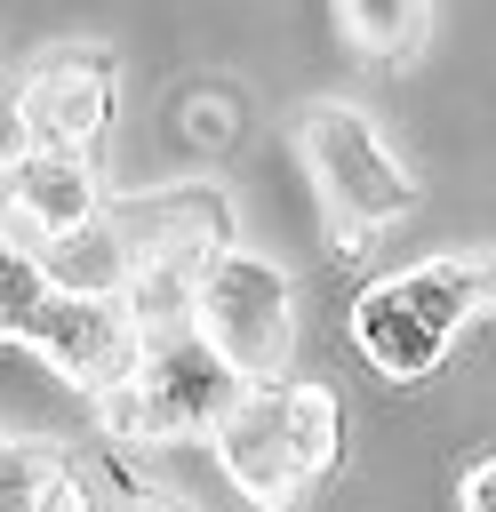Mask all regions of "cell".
Wrapping results in <instances>:
<instances>
[{
    "mask_svg": "<svg viewBox=\"0 0 496 512\" xmlns=\"http://www.w3.org/2000/svg\"><path fill=\"white\" fill-rule=\"evenodd\" d=\"M336 392L328 384H240L232 408L208 424V448L224 464V480L248 496V504H296L312 480L336 472Z\"/></svg>",
    "mask_w": 496,
    "mask_h": 512,
    "instance_id": "obj_1",
    "label": "cell"
},
{
    "mask_svg": "<svg viewBox=\"0 0 496 512\" xmlns=\"http://www.w3.org/2000/svg\"><path fill=\"white\" fill-rule=\"evenodd\" d=\"M488 288H496V256H432V264H408V272L376 280L352 304V344L392 384H424L448 360L456 328L488 312Z\"/></svg>",
    "mask_w": 496,
    "mask_h": 512,
    "instance_id": "obj_2",
    "label": "cell"
},
{
    "mask_svg": "<svg viewBox=\"0 0 496 512\" xmlns=\"http://www.w3.org/2000/svg\"><path fill=\"white\" fill-rule=\"evenodd\" d=\"M232 392H240L232 360H224L200 328H168V336H144L136 368H128L120 384L88 392V400H96L104 440H120V448H160V440L208 432V424L232 408Z\"/></svg>",
    "mask_w": 496,
    "mask_h": 512,
    "instance_id": "obj_3",
    "label": "cell"
},
{
    "mask_svg": "<svg viewBox=\"0 0 496 512\" xmlns=\"http://www.w3.org/2000/svg\"><path fill=\"white\" fill-rule=\"evenodd\" d=\"M296 144H304V168H312L320 208L336 224V248H360L368 232H384L416 208V184H408L400 152L384 144V128L360 104H304Z\"/></svg>",
    "mask_w": 496,
    "mask_h": 512,
    "instance_id": "obj_4",
    "label": "cell"
},
{
    "mask_svg": "<svg viewBox=\"0 0 496 512\" xmlns=\"http://www.w3.org/2000/svg\"><path fill=\"white\" fill-rule=\"evenodd\" d=\"M192 328L232 360L240 384H264V376H280L288 352H296V280H288L272 256L224 240V248L192 272Z\"/></svg>",
    "mask_w": 496,
    "mask_h": 512,
    "instance_id": "obj_5",
    "label": "cell"
},
{
    "mask_svg": "<svg viewBox=\"0 0 496 512\" xmlns=\"http://www.w3.org/2000/svg\"><path fill=\"white\" fill-rule=\"evenodd\" d=\"M16 344H32L64 384L80 392H104L136 368L144 352V328L128 312V296H72V288H40V304L24 312Z\"/></svg>",
    "mask_w": 496,
    "mask_h": 512,
    "instance_id": "obj_6",
    "label": "cell"
},
{
    "mask_svg": "<svg viewBox=\"0 0 496 512\" xmlns=\"http://www.w3.org/2000/svg\"><path fill=\"white\" fill-rule=\"evenodd\" d=\"M104 120H112V48H96V40L48 48V56L24 72V88H16V128H24V144L96 152V144H104Z\"/></svg>",
    "mask_w": 496,
    "mask_h": 512,
    "instance_id": "obj_7",
    "label": "cell"
},
{
    "mask_svg": "<svg viewBox=\"0 0 496 512\" xmlns=\"http://www.w3.org/2000/svg\"><path fill=\"white\" fill-rule=\"evenodd\" d=\"M112 224H120V240H128V256L136 264H208L224 240H232V200H224V184H152V192H128V200H112L104 208Z\"/></svg>",
    "mask_w": 496,
    "mask_h": 512,
    "instance_id": "obj_8",
    "label": "cell"
},
{
    "mask_svg": "<svg viewBox=\"0 0 496 512\" xmlns=\"http://www.w3.org/2000/svg\"><path fill=\"white\" fill-rule=\"evenodd\" d=\"M8 200H16V232H24V248L32 240H48V232H64V224H80V216H96L104 208V184H96V152H64V144H24L16 160H8Z\"/></svg>",
    "mask_w": 496,
    "mask_h": 512,
    "instance_id": "obj_9",
    "label": "cell"
},
{
    "mask_svg": "<svg viewBox=\"0 0 496 512\" xmlns=\"http://www.w3.org/2000/svg\"><path fill=\"white\" fill-rule=\"evenodd\" d=\"M32 256H40V280L72 288V296H120L128 272H136V256H128V240H120V224L104 208L64 224V232H48V240H32Z\"/></svg>",
    "mask_w": 496,
    "mask_h": 512,
    "instance_id": "obj_10",
    "label": "cell"
},
{
    "mask_svg": "<svg viewBox=\"0 0 496 512\" xmlns=\"http://www.w3.org/2000/svg\"><path fill=\"white\" fill-rule=\"evenodd\" d=\"M8 504H72L80 512V480L56 464L48 440H8L0 432V512Z\"/></svg>",
    "mask_w": 496,
    "mask_h": 512,
    "instance_id": "obj_11",
    "label": "cell"
},
{
    "mask_svg": "<svg viewBox=\"0 0 496 512\" xmlns=\"http://www.w3.org/2000/svg\"><path fill=\"white\" fill-rule=\"evenodd\" d=\"M344 32L368 56H408L424 40V0H344Z\"/></svg>",
    "mask_w": 496,
    "mask_h": 512,
    "instance_id": "obj_12",
    "label": "cell"
},
{
    "mask_svg": "<svg viewBox=\"0 0 496 512\" xmlns=\"http://www.w3.org/2000/svg\"><path fill=\"white\" fill-rule=\"evenodd\" d=\"M40 288H48V280H40V256H32L24 240H8V232H0V336H16V328H24V312L40 304Z\"/></svg>",
    "mask_w": 496,
    "mask_h": 512,
    "instance_id": "obj_13",
    "label": "cell"
},
{
    "mask_svg": "<svg viewBox=\"0 0 496 512\" xmlns=\"http://www.w3.org/2000/svg\"><path fill=\"white\" fill-rule=\"evenodd\" d=\"M456 496H464V504H472V512H496V456H488V464H472V472H464V488H456Z\"/></svg>",
    "mask_w": 496,
    "mask_h": 512,
    "instance_id": "obj_14",
    "label": "cell"
},
{
    "mask_svg": "<svg viewBox=\"0 0 496 512\" xmlns=\"http://www.w3.org/2000/svg\"><path fill=\"white\" fill-rule=\"evenodd\" d=\"M8 216H16V200H8V168H0V232H8Z\"/></svg>",
    "mask_w": 496,
    "mask_h": 512,
    "instance_id": "obj_15",
    "label": "cell"
}]
</instances>
